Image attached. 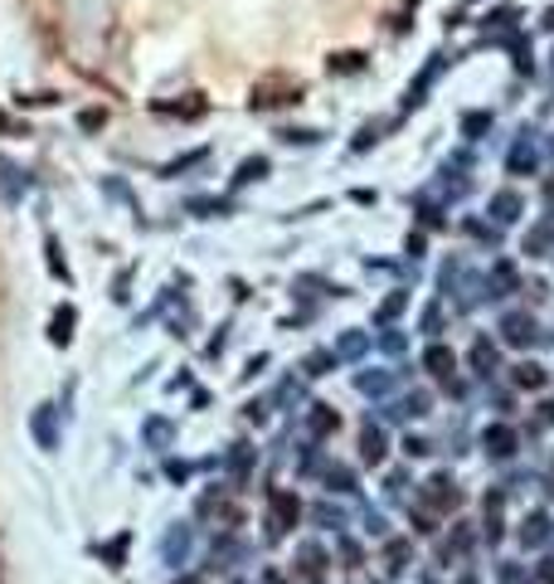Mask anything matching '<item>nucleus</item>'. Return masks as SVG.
<instances>
[{
    "label": "nucleus",
    "mask_w": 554,
    "mask_h": 584,
    "mask_svg": "<svg viewBox=\"0 0 554 584\" xmlns=\"http://www.w3.org/2000/svg\"><path fill=\"white\" fill-rule=\"evenodd\" d=\"M486 443H491L496 453H511V434H491V438H486Z\"/></svg>",
    "instance_id": "obj_1"
}]
</instances>
